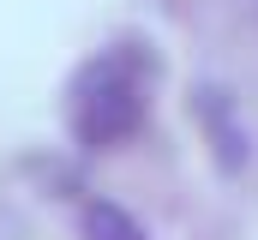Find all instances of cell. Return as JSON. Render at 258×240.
I'll list each match as a JSON object with an SVG mask.
<instances>
[{
  "mask_svg": "<svg viewBox=\"0 0 258 240\" xmlns=\"http://www.w3.org/2000/svg\"><path fill=\"white\" fill-rule=\"evenodd\" d=\"M198 120L210 126V144H216L222 168H240V156H246V132H240L234 102H228L222 90H198Z\"/></svg>",
  "mask_w": 258,
  "mask_h": 240,
  "instance_id": "7a4b0ae2",
  "label": "cell"
},
{
  "mask_svg": "<svg viewBox=\"0 0 258 240\" xmlns=\"http://www.w3.org/2000/svg\"><path fill=\"white\" fill-rule=\"evenodd\" d=\"M78 222H84V240H144V228L132 222L120 204H108V198H90L78 210Z\"/></svg>",
  "mask_w": 258,
  "mask_h": 240,
  "instance_id": "3957f363",
  "label": "cell"
},
{
  "mask_svg": "<svg viewBox=\"0 0 258 240\" xmlns=\"http://www.w3.org/2000/svg\"><path fill=\"white\" fill-rule=\"evenodd\" d=\"M144 102H150V60L138 54V48H108V54H96L72 78L66 114H72L78 144L108 150V144H120V138L138 132Z\"/></svg>",
  "mask_w": 258,
  "mask_h": 240,
  "instance_id": "6da1fadb",
  "label": "cell"
}]
</instances>
